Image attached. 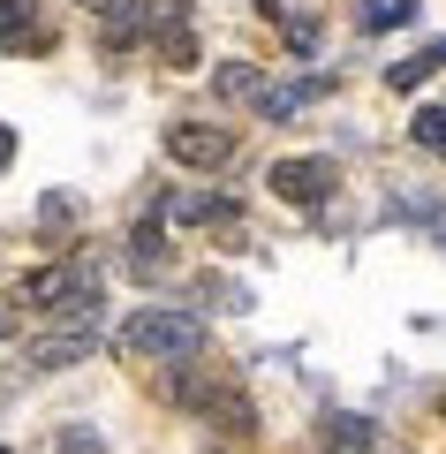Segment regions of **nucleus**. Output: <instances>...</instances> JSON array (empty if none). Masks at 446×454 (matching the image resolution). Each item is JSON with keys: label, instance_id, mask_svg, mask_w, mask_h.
I'll use <instances>...</instances> for the list:
<instances>
[{"label": "nucleus", "instance_id": "1", "mask_svg": "<svg viewBox=\"0 0 446 454\" xmlns=\"http://www.w3.org/2000/svg\"><path fill=\"white\" fill-rule=\"evenodd\" d=\"M197 348H205V325L175 303H144L121 325V356H137V364H190Z\"/></svg>", "mask_w": 446, "mask_h": 454}, {"label": "nucleus", "instance_id": "2", "mask_svg": "<svg viewBox=\"0 0 446 454\" xmlns=\"http://www.w3.org/2000/svg\"><path fill=\"white\" fill-rule=\"evenodd\" d=\"M23 310H46V318H61V325H91L98 333V273L91 265H38V273H23Z\"/></svg>", "mask_w": 446, "mask_h": 454}, {"label": "nucleus", "instance_id": "3", "mask_svg": "<svg viewBox=\"0 0 446 454\" xmlns=\"http://www.w3.org/2000/svg\"><path fill=\"white\" fill-rule=\"evenodd\" d=\"M265 190L280 197V205H303V212H318L325 197L340 190V167H333V160H318V152H303V160H272Z\"/></svg>", "mask_w": 446, "mask_h": 454}, {"label": "nucleus", "instance_id": "4", "mask_svg": "<svg viewBox=\"0 0 446 454\" xmlns=\"http://www.w3.org/2000/svg\"><path fill=\"white\" fill-rule=\"evenodd\" d=\"M167 160L212 175V167L235 160V129H212V121H175V129H167Z\"/></svg>", "mask_w": 446, "mask_h": 454}, {"label": "nucleus", "instance_id": "5", "mask_svg": "<svg viewBox=\"0 0 446 454\" xmlns=\"http://www.w3.org/2000/svg\"><path fill=\"white\" fill-rule=\"evenodd\" d=\"M333 91V76H295V83H265V91H257V114H265V121H295V114L310 106V98H325Z\"/></svg>", "mask_w": 446, "mask_h": 454}, {"label": "nucleus", "instance_id": "6", "mask_svg": "<svg viewBox=\"0 0 446 454\" xmlns=\"http://www.w3.org/2000/svg\"><path fill=\"white\" fill-rule=\"evenodd\" d=\"M98 348V333L91 325H68V333H46V340H31V372H61V364H83Z\"/></svg>", "mask_w": 446, "mask_h": 454}, {"label": "nucleus", "instance_id": "7", "mask_svg": "<svg viewBox=\"0 0 446 454\" xmlns=\"http://www.w3.org/2000/svg\"><path fill=\"white\" fill-rule=\"evenodd\" d=\"M0 46H8V53H31V46H46L38 0H0Z\"/></svg>", "mask_w": 446, "mask_h": 454}, {"label": "nucleus", "instance_id": "8", "mask_svg": "<svg viewBox=\"0 0 446 454\" xmlns=\"http://www.w3.org/2000/svg\"><path fill=\"white\" fill-rule=\"evenodd\" d=\"M160 220H190V227H212V220H235V205L227 197H160Z\"/></svg>", "mask_w": 446, "mask_h": 454}, {"label": "nucleus", "instance_id": "9", "mask_svg": "<svg viewBox=\"0 0 446 454\" xmlns=\"http://www.w3.org/2000/svg\"><path fill=\"white\" fill-rule=\"evenodd\" d=\"M371 447H379L371 417H325V454H371Z\"/></svg>", "mask_w": 446, "mask_h": 454}, {"label": "nucleus", "instance_id": "10", "mask_svg": "<svg viewBox=\"0 0 446 454\" xmlns=\"http://www.w3.org/2000/svg\"><path fill=\"white\" fill-rule=\"evenodd\" d=\"M364 31H401V23H416V0H364Z\"/></svg>", "mask_w": 446, "mask_h": 454}, {"label": "nucleus", "instance_id": "11", "mask_svg": "<svg viewBox=\"0 0 446 454\" xmlns=\"http://www.w3.org/2000/svg\"><path fill=\"white\" fill-rule=\"evenodd\" d=\"M439 61H446V46H431V53H409V61H394V68H386V83H394V91H416V83H424Z\"/></svg>", "mask_w": 446, "mask_h": 454}, {"label": "nucleus", "instance_id": "12", "mask_svg": "<svg viewBox=\"0 0 446 454\" xmlns=\"http://www.w3.org/2000/svg\"><path fill=\"white\" fill-rule=\"evenodd\" d=\"M160 250H167V235H160V212H152V220L129 235V265H137V273H152V265H160Z\"/></svg>", "mask_w": 446, "mask_h": 454}, {"label": "nucleus", "instance_id": "13", "mask_svg": "<svg viewBox=\"0 0 446 454\" xmlns=\"http://www.w3.org/2000/svg\"><path fill=\"white\" fill-rule=\"evenodd\" d=\"M212 83H220V98H250V106H257V91H265V76H257L250 61H227Z\"/></svg>", "mask_w": 446, "mask_h": 454}, {"label": "nucleus", "instance_id": "14", "mask_svg": "<svg viewBox=\"0 0 446 454\" xmlns=\"http://www.w3.org/2000/svg\"><path fill=\"white\" fill-rule=\"evenodd\" d=\"M152 23H144L137 0H121V8H106V46H129V38H144Z\"/></svg>", "mask_w": 446, "mask_h": 454}, {"label": "nucleus", "instance_id": "15", "mask_svg": "<svg viewBox=\"0 0 446 454\" xmlns=\"http://www.w3.org/2000/svg\"><path fill=\"white\" fill-rule=\"evenodd\" d=\"M409 137H416L424 152H446V106H424V114L409 121Z\"/></svg>", "mask_w": 446, "mask_h": 454}, {"label": "nucleus", "instance_id": "16", "mask_svg": "<svg viewBox=\"0 0 446 454\" xmlns=\"http://www.w3.org/2000/svg\"><path fill=\"white\" fill-rule=\"evenodd\" d=\"M61 454H106V439L83 432V424H68V432H61Z\"/></svg>", "mask_w": 446, "mask_h": 454}, {"label": "nucleus", "instance_id": "17", "mask_svg": "<svg viewBox=\"0 0 446 454\" xmlns=\"http://www.w3.org/2000/svg\"><path fill=\"white\" fill-rule=\"evenodd\" d=\"M16 160V129H8V121H0V167Z\"/></svg>", "mask_w": 446, "mask_h": 454}, {"label": "nucleus", "instance_id": "18", "mask_svg": "<svg viewBox=\"0 0 446 454\" xmlns=\"http://www.w3.org/2000/svg\"><path fill=\"white\" fill-rule=\"evenodd\" d=\"M76 8H98V16H106V8H121V0H76Z\"/></svg>", "mask_w": 446, "mask_h": 454}, {"label": "nucleus", "instance_id": "19", "mask_svg": "<svg viewBox=\"0 0 446 454\" xmlns=\"http://www.w3.org/2000/svg\"><path fill=\"white\" fill-rule=\"evenodd\" d=\"M439 417H446V394H439Z\"/></svg>", "mask_w": 446, "mask_h": 454}]
</instances>
